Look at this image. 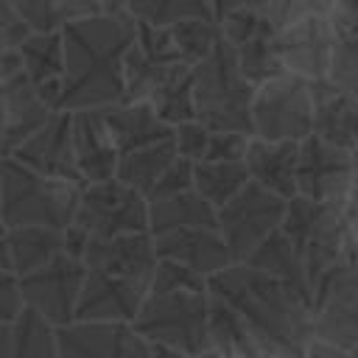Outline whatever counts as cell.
Instances as JSON below:
<instances>
[{
  "mask_svg": "<svg viewBox=\"0 0 358 358\" xmlns=\"http://www.w3.org/2000/svg\"><path fill=\"white\" fill-rule=\"evenodd\" d=\"M210 129L199 120H187V123H179L173 129V145H176V154L182 159H190V162H204L207 157V148H210Z\"/></svg>",
  "mask_w": 358,
  "mask_h": 358,
  "instance_id": "b9f144b4",
  "label": "cell"
},
{
  "mask_svg": "<svg viewBox=\"0 0 358 358\" xmlns=\"http://www.w3.org/2000/svg\"><path fill=\"white\" fill-rule=\"evenodd\" d=\"M344 215H347V227H350V235H352V241H355V246H358V196L347 201V207H344Z\"/></svg>",
  "mask_w": 358,
  "mask_h": 358,
  "instance_id": "681fc988",
  "label": "cell"
},
{
  "mask_svg": "<svg viewBox=\"0 0 358 358\" xmlns=\"http://www.w3.org/2000/svg\"><path fill=\"white\" fill-rule=\"evenodd\" d=\"M129 14L151 25H176L182 20H215L210 0H129Z\"/></svg>",
  "mask_w": 358,
  "mask_h": 358,
  "instance_id": "e575fe53",
  "label": "cell"
},
{
  "mask_svg": "<svg viewBox=\"0 0 358 358\" xmlns=\"http://www.w3.org/2000/svg\"><path fill=\"white\" fill-rule=\"evenodd\" d=\"M327 78L344 90L347 95L358 98V36H338L330 59Z\"/></svg>",
  "mask_w": 358,
  "mask_h": 358,
  "instance_id": "f35d334b",
  "label": "cell"
},
{
  "mask_svg": "<svg viewBox=\"0 0 358 358\" xmlns=\"http://www.w3.org/2000/svg\"><path fill=\"white\" fill-rule=\"evenodd\" d=\"M134 330L154 347L179 352H204L210 347V288L148 294Z\"/></svg>",
  "mask_w": 358,
  "mask_h": 358,
  "instance_id": "8992f818",
  "label": "cell"
},
{
  "mask_svg": "<svg viewBox=\"0 0 358 358\" xmlns=\"http://www.w3.org/2000/svg\"><path fill=\"white\" fill-rule=\"evenodd\" d=\"M154 112L168 123V126H179L187 120H196V101H193V70L182 73L179 78H173L168 87H162L154 98H151Z\"/></svg>",
  "mask_w": 358,
  "mask_h": 358,
  "instance_id": "8d00e7d4",
  "label": "cell"
},
{
  "mask_svg": "<svg viewBox=\"0 0 358 358\" xmlns=\"http://www.w3.org/2000/svg\"><path fill=\"white\" fill-rule=\"evenodd\" d=\"M280 229L299 252L310 291H316L322 277L338 266L350 249V227L341 204H322L305 196H294L288 199Z\"/></svg>",
  "mask_w": 358,
  "mask_h": 358,
  "instance_id": "5b68a950",
  "label": "cell"
},
{
  "mask_svg": "<svg viewBox=\"0 0 358 358\" xmlns=\"http://www.w3.org/2000/svg\"><path fill=\"white\" fill-rule=\"evenodd\" d=\"M302 358H350V352L347 350H338V347H333V344H324V341H310V347H308V352L302 355Z\"/></svg>",
  "mask_w": 358,
  "mask_h": 358,
  "instance_id": "7dc6e473",
  "label": "cell"
},
{
  "mask_svg": "<svg viewBox=\"0 0 358 358\" xmlns=\"http://www.w3.org/2000/svg\"><path fill=\"white\" fill-rule=\"evenodd\" d=\"M210 347L221 358H241L263 352L266 347L249 330V324L218 296L210 294Z\"/></svg>",
  "mask_w": 358,
  "mask_h": 358,
  "instance_id": "f1b7e54d",
  "label": "cell"
},
{
  "mask_svg": "<svg viewBox=\"0 0 358 358\" xmlns=\"http://www.w3.org/2000/svg\"><path fill=\"white\" fill-rule=\"evenodd\" d=\"M179 159L173 140L157 143V145H145L137 151H129L120 157L117 162V173L115 179H120L123 185L134 187L137 193H143L148 199V193L154 190V185L162 179V173Z\"/></svg>",
  "mask_w": 358,
  "mask_h": 358,
  "instance_id": "f546056e",
  "label": "cell"
},
{
  "mask_svg": "<svg viewBox=\"0 0 358 358\" xmlns=\"http://www.w3.org/2000/svg\"><path fill=\"white\" fill-rule=\"evenodd\" d=\"M313 134L338 148H358V98L338 90L330 78L310 81Z\"/></svg>",
  "mask_w": 358,
  "mask_h": 358,
  "instance_id": "ffe728a7",
  "label": "cell"
},
{
  "mask_svg": "<svg viewBox=\"0 0 358 358\" xmlns=\"http://www.w3.org/2000/svg\"><path fill=\"white\" fill-rule=\"evenodd\" d=\"M6 241L11 249V271L25 277L59 255H64V229L56 227H17L6 229Z\"/></svg>",
  "mask_w": 358,
  "mask_h": 358,
  "instance_id": "4316f807",
  "label": "cell"
},
{
  "mask_svg": "<svg viewBox=\"0 0 358 358\" xmlns=\"http://www.w3.org/2000/svg\"><path fill=\"white\" fill-rule=\"evenodd\" d=\"M296 196L347 207L352 196V151L330 145L316 134L299 143Z\"/></svg>",
  "mask_w": 358,
  "mask_h": 358,
  "instance_id": "7c38bea8",
  "label": "cell"
},
{
  "mask_svg": "<svg viewBox=\"0 0 358 358\" xmlns=\"http://www.w3.org/2000/svg\"><path fill=\"white\" fill-rule=\"evenodd\" d=\"M355 196H358V148H352V196L350 199Z\"/></svg>",
  "mask_w": 358,
  "mask_h": 358,
  "instance_id": "9f6ffc18",
  "label": "cell"
},
{
  "mask_svg": "<svg viewBox=\"0 0 358 358\" xmlns=\"http://www.w3.org/2000/svg\"><path fill=\"white\" fill-rule=\"evenodd\" d=\"M336 39L338 34L327 17H305L274 34V45L285 70L308 81L327 78Z\"/></svg>",
  "mask_w": 358,
  "mask_h": 358,
  "instance_id": "5bb4252c",
  "label": "cell"
},
{
  "mask_svg": "<svg viewBox=\"0 0 358 358\" xmlns=\"http://www.w3.org/2000/svg\"><path fill=\"white\" fill-rule=\"evenodd\" d=\"M327 20L338 36H358V0H336Z\"/></svg>",
  "mask_w": 358,
  "mask_h": 358,
  "instance_id": "bcb514c9",
  "label": "cell"
},
{
  "mask_svg": "<svg viewBox=\"0 0 358 358\" xmlns=\"http://www.w3.org/2000/svg\"><path fill=\"white\" fill-rule=\"evenodd\" d=\"M241 358H285V355H277V352L263 350V352H255V355H241Z\"/></svg>",
  "mask_w": 358,
  "mask_h": 358,
  "instance_id": "6f0895ef",
  "label": "cell"
},
{
  "mask_svg": "<svg viewBox=\"0 0 358 358\" xmlns=\"http://www.w3.org/2000/svg\"><path fill=\"white\" fill-rule=\"evenodd\" d=\"M0 268H3V271H11V249H8L6 232L0 235Z\"/></svg>",
  "mask_w": 358,
  "mask_h": 358,
  "instance_id": "11a10c76",
  "label": "cell"
},
{
  "mask_svg": "<svg viewBox=\"0 0 358 358\" xmlns=\"http://www.w3.org/2000/svg\"><path fill=\"white\" fill-rule=\"evenodd\" d=\"M11 6L17 17L36 34L64 31L78 20L101 14L98 0H11Z\"/></svg>",
  "mask_w": 358,
  "mask_h": 358,
  "instance_id": "83f0119b",
  "label": "cell"
},
{
  "mask_svg": "<svg viewBox=\"0 0 358 358\" xmlns=\"http://www.w3.org/2000/svg\"><path fill=\"white\" fill-rule=\"evenodd\" d=\"M81 185L36 173L20 159L0 165V204L6 229L17 227H56L67 229L76 221Z\"/></svg>",
  "mask_w": 358,
  "mask_h": 358,
  "instance_id": "277c9868",
  "label": "cell"
},
{
  "mask_svg": "<svg viewBox=\"0 0 358 358\" xmlns=\"http://www.w3.org/2000/svg\"><path fill=\"white\" fill-rule=\"evenodd\" d=\"M313 338L338 350L358 344V246L350 235V249L313 291Z\"/></svg>",
  "mask_w": 358,
  "mask_h": 358,
  "instance_id": "52a82bcc",
  "label": "cell"
},
{
  "mask_svg": "<svg viewBox=\"0 0 358 358\" xmlns=\"http://www.w3.org/2000/svg\"><path fill=\"white\" fill-rule=\"evenodd\" d=\"M87 266L78 257L59 255L48 266L20 277V291L25 308L45 316L53 327H67L76 322V305L87 280Z\"/></svg>",
  "mask_w": 358,
  "mask_h": 358,
  "instance_id": "8fae6325",
  "label": "cell"
},
{
  "mask_svg": "<svg viewBox=\"0 0 358 358\" xmlns=\"http://www.w3.org/2000/svg\"><path fill=\"white\" fill-rule=\"evenodd\" d=\"M145 296H148L145 282L90 268L76 305V322H129L131 324Z\"/></svg>",
  "mask_w": 358,
  "mask_h": 358,
  "instance_id": "2e32d148",
  "label": "cell"
},
{
  "mask_svg": "<svg viewBox=\"0 0 358 358\" xmlns=\"http://www.w3.org/2000/svg\"><path fill=\"white\" fill-rule=\"evenodd\" d=\"M154 243L162 260L182 263L207 280L221 268L232 266L229 246L221 238L218 227H185V229L162 232V235H154Z\"/></svg>",
  "mask_w": 358,
  "mask_h": 358,
  "instance_id": "ac0fdd59",
  "label": "cell"
},
{
  "mask_svg": "<svg viewBox=\"0 0 358 358\" xmlns=\"http://www.w3.org/2000/svg\"><path fill=\"white\" fill-rule=\"evenodd\" d=\"M171 28H173L176 48H179L182 59H185L190 67H196L199 62H204V59L215 50L218 39H221V25H218L215 20H204V17L182 20V22H176V25H171Z\"/></svg>",
  "mask_w": 358,
  "mask_h": 358,
  "instance_id": "d590c367",
  "label": "cell"
},
{
  "mask_svg": "<svg viewBox=\"0 0 358 358\" xmlns=\"http://www.w3.org/2000/svg\"><path fill=\"white\" fill-rule=\"evenodd\" d=\"M154 347V344H151ZM154 358H221L215 350H204V352H179V350H168V347H154Z\"/></svg>",
  "mask_w": 358,
  "mask_h": 358,
  "instance_id": "c3c4849f",
  "label": "cell"
},
{
  "mask_svg": "<svg viewBox=\"0 0 358 358\" xmlns=\"http://www.w3.org/2000/svg\"><path fill=\"white\" fill-rule=\"evenodd\" d=\"M193 168H196V162L179 157L162 173V179L154 185V190L148 193V201H159V199H168V196H179V193L193 190Z\"/></svg>",
  "mask_w": 358,
  "mask_h": 358,
  "instance_id": "7bdbcfd3",
  "label": "cell"
},
{
  "mask_svg": "<svg viewBox=\"0 0 358 358\" xmlns=\"http://www.w3.org/2000/svg\"><path fill=\"white\" fill-rule=\"evenodd\" d=\"M246 263H249L252 268H257V271H266V274L282 280V282L291 285L305 302L313 305V291H310V282H308L302 257H299V252L294 249L291 238H288L282 229L271 232V235L249 255Z\"/></svg>",
  "mask_w": 358,
  "mask_h": 358,
  "instance_id": "d4e9b609",
  "label": "cell"
},
{
  "mask_svg": "<svg viewBox=\"0 0 358 358\" xmlns=\"http://www.w3.org/2000/svg\"><path fill=\"white\" fill-rule=\"evenodd\" d=\"M207 291V277L190 271L187 266L182 263H173V260H162L157 263L154 268V277H151V285H148V294H159V291Z\"/></svg>",
  "mask_w": 358,
  "mask_h": 358,
  "instance_id": "ab89813d",
  "label": "cell"
},
{
  "mask_svg": "<svg viewBox=\"0 0 358 358\" xmlns=\"http://www.w3.org/2000/svg\"><path fill=\"white\" fill-rule=\"evenodd\" d=\"M73 143H76L78 171L87 185L115 179L120 151H117L112 131L103 120V109L73 112Z\"/></svg>",
  "mask_w": 358,
  "mask_h": 358,
  "instance_id": "d6986e66",
  "label": "cell"
},
{
  "mask_svg": "<svg viewBox=\"0 0 358 358\" xmlns=\"http://www.w3.org/2000/svg\"><path fill=\"white\" fill-rule=\"evenodd\" d=\"M255 92L257 87L241 73L235 48L221 34L215 50L193 67L196 120L210 131H241L252 137Z\"/></svg>",
  "mask_w": 358,
  "mask_h": 358,
  "instance_id": "3957f363",
  "label": "cell"
},
{
  "mask_svg": "<svg viewBox=\"0 0 358 358\" xmlns=\"http://www.w3.org/2000/svg\"><path fill=\"white\" fill-rule=\"evenodd\" d=\"M98 6H101V14H109V17L129 14V0H98Z\"/></svg>",
  "mask_w": 358,
  "mask_h": 358,
  "instance_id": "816d5d0a",
  "label": "cell"
},
{
  "mask_svg": "<svg viewBox=\"0 0 358 358\" xmlns=\"http://www.w3.org/2000/svg\"><path fill=\"white\" fill-rule=\"evenodd\" d=\"M333 3L336 0H246L252 11L274 25V31H282L305 17H327Z\"/></svg>",
  "mask_w": 358,
  "mask_h": 358,
  "instance_id": "74e56055",
  "label": "cell"
},
{
  "mask_svg": "<svg viewBox=\"0 0 358 358\" xmlns=\"http://www.w3.org/2000/svg\"><path fill=\"white\" fill-rule=\"evenodd\" d=\"M288 199L249 182L232 201L218 210V232L229 246L232 263H246L249 255L282 227Z\"/></svg>",
  "mask_w": 358,
  "mask_h": 358,
  "instance_id": "9c48e42d",
  "label": "cell"
},
{
  "mask_svg": "<svg viewBox=\"0 0 358 358\" xmlns=\"http://www.w3.org/2000/svg\"><path fill=\"white\" fill-rule=\"evenodd\" d=\"M92 238L148 232V199L120 179L95 182L81 190L76 221Z\"/></svg>",
  "mask_w": 358,
  "mask_h": 358,
  "instance_id": "30bf717a",
  "label": "cell"
},
{
  "mask_svg": "<svg viewBox=\"0 0 358 358\" xmlns=\"http://www.w3.org/2000/svg\"><path fill=\"white\" fill-rule=\"evenodd\" d=\"M22 165L34 168L36 173L67 179L73 185L87 187L78 159H76V143H73V112H56L42 129H36L14 154Z\"/></svg>",
  "mask_w": 358,
  "mask_h": 358,
  "instance_id": "9a60e30c",
  "label": "cell"
},
{
  "mask_svg": "<svg viewBox=\"0 0 358 358\" xmlns=\"http://www.w3.org/2000/svg\"><path fill=\"white\" fill-rule=\"evenodd\" d=\"M187 70H193V67H187V64H162V62L145 56L131 42V48L126 53V67H123V76H126V101L151 103V98L162 87H168L173 78H179Z\"/></svg>",
  "mask_w": 358,
  "mask_h": 358,
  "instance_id": "4dcf8cb0",
  "label": "cell"
},
{
  "mask_svg": "<svg viewBox=\"0 0 358 358\" xmlns=\"http://www.w3.org/2000/svg\"><path fill=\"white\" fill-rule=\"evenodd\" d=\"M185 227H218V210L193 187L179 196L148 201V232L162 235Z\"/></svg>",
  "mask_w": 358,
  "mask_h": 358,
  "instance_id": "484cf974",
  "label": "cell"
},
{
  "mask_svg": "<svg viewBox=\"0 0 358 358\" xmlns=\"http://www.w3.org/2000/svg\"><path fill=\"white\" fill-rule=\"evenodd\" d=\"M103 120L112 131V140L123 154L145 148V145H157L165 140H173V126H168L151 103L143 101H120L103 109Z\"/></svg>",
  "mask_w": 358,
  "mask_h": 358,
  "instance_id": "603a6c76",
  "label": "cell"
},
{
  "mask_svg": "<svg viewBox=\"0 0 358 358\" xmlns=\"http://www.w3.org/2000/svg\"><path fill=\"white\" fill-rule=\"evenodd\" d=\"M14 22H20V17H17L14 6H11V0H0V31L14 25Z\"/></svg>",
  "mask_w": 358,
  "mask_h": 358,
  "instance_id": "f5cc1de1",
  "label": "cell"
},
{
  "mask_svg": "<svg viewBox=\"0 0 358 358\" xmlns=\"http://www.w3.org/2000/svg\"><path fill=\"white\" fill-rule=\"evenodd\" d=\"M62 358H154V347L129 322H73L59 327Z\"/></svg>",
  "mask_w": 358,
  "mask_h": 358,
  "instance_id": "4fadbf2b",
  "label": "cell"
},
{
  "mask_svg": "<svg viewBox=\"0 0 358 358\" xmlns=\"http://www.w3.org/2000/svg\"><path fill=\"white\" fill-rule=\"evenodd\" d=\"M159 263L157 243L151 232H126L115 238H90L84 252V266L106 271L115 277H129L151 285L154 268Z\"/></svg>",
  "mask_w": 358,
  "mask_h": 358,
  "instance_id": "e0dca14e",
  "label": "cell"
},
{
  "mask_svg": "<svg viewBox=\"0 0 358 358\" xmlns=\"http://www.w3.org/2000/svg\"><path fill=\"white\" fill-rule=\"evenodd\" d=\"M249 182H252V176H249V168L243 159H238V162H196V168H193V187L215 210H221L227 201H232Z\"/></svg>",
  "mask_w": 358,
  "mask_h": 358,
  "instance_id": "1f68e13d",
  "label": "cell"
},
{
  "mask_svg": "<svg viewBox=\"0 0 358 358\" xmlns=\"http://www.w3.org/2000/svg\"><path fill=\"white\" fill-rule=\"evenodd\" d=\"M22 291H20V277L14 271L0 268V324H14V319L22 313Z\"/></svg>",
  "mask_w": 358,
  "mask_h": 358,
  "instance_id": "f6af8a7d",
  "label": "cell"
},
{
  "mask_svg": "<svg viewBox=\"0 0 358 358\" xmlns=\"http://www.w3.org/2000/svg\"><path fill=\"white\" fill-rule=\"evenodd\" d=\"M213 3V14H215V22H221L229 11H235V8H241V6H246V0H210Z\"/></svg>",
  "mask_w": 358,
  "mask_h": 358,
  "instance_id": "f907efd6",
  "label": "cell"
},
{
  "mask_svg": "<svg viewBox=\"0 0 358 358\" xmlns=\"http://www.w3.org/2000/svg\"><path fill=\"white\" fill-rule=\"evenodd\" d=\"M252 182L260 187L294 199L296 190V165H299V143H285V140H260L252 137L246 157H243Z\"/></svg>",
  "mask_w": 358,
  "mask_h": 358,
  "instance_id": "7402d4cb",
  "label": "cell"
},
{
  "mask_svg": "<svg viewBox=\"0 0 358 358\" xmlns=\"http://www.w3.org/2000/svg\"><path fill=\"white\" fill-rule=\"evenodd\" d=\"M56 112L42 101L36 87L25 73L0 81V126L25 143L36 129H42Z\"/></svg>",
  "mask_w": 358,
  "mask_h": 358,
  "instance_id": "cb8c5ba5",
  "label": "cell"
},
{
  "mask_svg": "<svg viewBox=\"0 0 358 358\" xmlns=\"http://www.w3.org/2000/svg\"><path fill=\"white\" fill-rule=\"evenodd\" d=\"M213 296L224 299L257 336V341L277 355L302 358L313 341V310L291 285L252 268L232 263L207 280Z\"/></svg>",
  "mask_w": 358,
  "mask_h": 358,
  "instance_id": "7a4b0ae2",
  "label": "cell"
},
{
  "mask_svg": "<svg viewBox=\"0 0 358 358\" xmlns=\"http://www.w3.org/2000/svg\"><path fill=\"white\" fill-rule=\"evenodd\" d=\"M350 358H358V344H355V347L350 350Z\"/></svg>",
  "mask_w": 358,
  "mask_h": 358,
  "instance_id": "91938a15",
  "label": "cell"
},
{
  "mask_svg": "<svg viewBox=\"0 0 358 358\" xmlns=\"http://www.w3.org/2000/svg\"><path fill=\"white\" fill-rule=\"evenodd\" d=\"M252 137L302 143L313 134V92L310 81L296 73H282L257 87L252 103Z\"/></svg>",
  "mask_w": 358,
  "mask_h": 358,
  "instance_id": "ba28073f",
  "label": "cell"
},
{
  "mask_svg": "<svg viewBox=\"0 0 358 358\" xmlns=\"http://www.w3.org/2000/svg\"><path fill=\"white\" fill-rule=\"evenodd\" d=\"M0 358H14V352H11V324H0Z\"/></svg>",
  "mask_w": 358,
  "mask_h": 358,
  "instance_id": "db71d44e",
  "label": "cell"
},
{
  "mask_svg": "<svg viewBox=\"0 0 358 358\" xmlns=\"http://www.w3.org/2000/svg\"><path fill=\"white\" fill-rule=\"evenodd\" d=\"M22 73L31 78L42 101L59 112L62 101V81H64V31H48L36 34L31 31L22 45Z\"/></svg>",
  "mask_w": 358,
  "mask_h": 358,
  "instance_id": "44dd1931",
  "label": "cell"
},
{
  "mask_svg": "<svg viewBox=\"0 0 358 358\" xmlns=\"http://www.w3.org/2000/svg\"><path fill=\"white\" fill-rule=\"evenodd\" d=\"M11 352L14 358H62L59 327L36 310L22 308L11 324Z\"/></svg>",
  "mask_w": 358,
  "mask_h": 358,
  "instance_id": "d6a6232c",
  "label": "cell"
},
{
  "mask_svg": "<svg viewBox=\"0 0 358 358\" xmlns=\"http://www.w3.org/2000/svg\"><path fill=\"white\" fill-rule=\"evenodd\" d=\"M137 36V20L87 17L64 28V81L59 112L106 109L126 101V53Z\"/></svg>",
  "mask_w": 358,
  "mask_h": 358,
  "instance_id": "6da1fadb",
  "label": "cell"
},
{
  "mask_svg": "<svg viewBox=\"0 0 358 358\" xmlns=\"http://www.w3.org/2000/svg\"><path fill=\"white\" fill-rule=\"evenodd\" d=\"M6 232V224H3V204H0V235Z\"/></svg>",
  "mask_w": 358,
  "mask_h": 358,
  "instance_id": "680465c9",
  "label": "cell"
},
{
  "mask_svg": "<svg viewBox=\"0 0 358 358\" xmlns=\"http://www.w3.org/2000/svg\"><path fill=\"white\" fill-rule=\"evenodd\" d=\"M274 34H277V31L260 34V36H255V39H249V42H243V45L235 48L241 73H243L255 87H260V84H266V81H271V78L288 73L285 64H282V59H280V53H277Z\"/></svg>",
  "mask_w": 358,
  "mask_h": 358,
  "instance_id": "836d02e7",
  "label": "cell"
},
{
  "mask_svg": "<svg viewBox=\"0 0 358 358\" xmlns=\"http://www.w3.org/2000/svg\"><path fill=\"white\" fill-rule=\"evenodd\" d=\"M218 25H221L224 39H227L232 48H238V45H243V42L260 36V34L274 31V25H271L268 20H263L257 11H252L249 6H241V8L229 11Z\"/></svg>",
  "mask_w": 358,
  "mask_h": 358,
  "instance_id": "60d3db41",
  "label": "cell"
},
{
  "mask_svg": "<svg viewBox=\"0 0 358 358\" xmlns=\"http://www.w3.org/2000/svg\"><path fill=\"white\" fill-rule=\"evenodd\" d=\"M249 140L252 137L241 131H213L204 162H238L246 157Z\"/></svg>",
  "mask_w": 358,
  "mask_h": 358,
  "instance_id": "ee69618b",
  "label": "cell"
}]
</instances>
